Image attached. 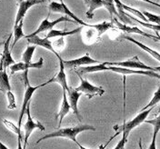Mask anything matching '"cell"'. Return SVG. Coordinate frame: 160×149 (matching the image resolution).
<instances>
[{
	"instance_id": "cell-1",
	"label": "cell",
	"mask_w": 160,
	"mask_h": 149,
	"mask_svg": "<svg viewBox=\"0 0 160 149\" xmlns=\"http://www.w3.org/2000/svg\"><path fill=\"white\" fill-rule=\"evenodd\" d=\"M84 131H96V127L90 125H79V126H75L72 127H66V128H60L58 130H56L52 133H49L44 137H42L37 142V144L40 143L41 141L48 138H54V137H64V138H68V139L72 140L73 142H75L76 144L78 143L77 140V136L84 132Z\"/></svg>"
},
{
	"instance_id": "cell-2",
	"label": "cell",
	"mask_w": 160,
	"mask_h": 149,
	"mask_svg": "<svg viewBox=\"0 0 160 149\" xmlns=\"http://www.w3.org/2000/svg\"><path fill=\"white\" fill-rule=\"evenodd\" d=\"M28 70H26L24 71V74H23V80H24V84H25V94H24V98H23V103H22V107H21V111H20L19 115V119H18V127H21V125H22V120L23 117L26 114V110H27V107L28 105L30 103V100L32 98L34 93L37 91L38 89H39L41 87H44L48 85H49L50 83L54 82V78L52 77L51 79L43 83L42 85H38L37 87H32L30 85L29 79H28Z\"/></svg>"
},
{
	"instance_id": "cell-3",
	"label": "cell",
	"mask_w": 160,
	"mask_h": 149,
	"mask_svg": "<svg viewBox=\"0 0 160 149\" xmlns=\"http://www.w3.org/2000/svg\"><path fill=\"white\" fill-rule=\"evenodd\" d=\"M154 107H155L148 108V109L144 110V111H141L139 114L136 117H134L132 120H130L128 122H124V124L121 127H114V129L118 130V133L116 135H114L111 138L113 139L114 137H116L121 132H122V135H124V136H126V137H128L130 132L132 130L135 129L136 127H138L142 123L145 122V120H147L148 117L149 116V114L151 113V111L154 109Z\"/></svg>"
},
{
	"instance_id": "cell-4",
	"label": "cell",
	"mask_w": 160,
	"mask_h": 149,
	"mask_svg": "<svg viewBox=\"0 0 160 149\" xmlns=\"http://www.w3.org/2000/svg\"><path fill=\"white\" fill-rule=\"evenodd\" d=\"M77 75L78 76L80 79V85L78 87H75V89L78 92L82 93V95H86L88 98H92L96 96H103L105 94V89L101 87H96L94 85H92L87 79H85L82 75H80L79 73H77Z\"/></svg>"
},
{
	"instance_id": "cell-5",
	"label": "cell",
	"mask_w": 160,
	"mask_h": 149,
	"mask_svg": "<svg viewBox=\"0 0 160 149\" xmlns=\"http://www.w3.org/2000/svg\"><path fill=\"white\" fill-rule=\"evenodd\" d=\"M106 66L108 67H126L130 69H139V70H149L156 72L155 67H149L143 62H141L138 58V57L135 56L132 58L122 61V62H104Z\"/></svg>"
},
{
	"instance_id": "cell-6",
	"label": "cell",
	"mask_w": 160,
	"mask_h": 149,
	"mask_svg": "<svg viewBox=\"0 0 160 149\" xmlns=\"http://www.w3.org/2000/svg\"><path fill=\"white\" fill-rule=\"evenodd\" d=\"M26 115H27V122L24 125V131H25V137H24V145H23V148L26 149L27 145H28V141L30 137L31 134L33 133V131L35 129H39L41 131H45V127L42 125V123H40L39 121L35 122L32 117H31V112H30V103L27 107L26 110Z\"/></svg>"
},
{
	"instance_id": "cell-7",
	"label": "cell",
	"mask_w": 160,
	"mask_h": 149,
	"mask_svg": "<svg viewBox=\"0 0 160 149\" xmlns=\"http://www.w3.org/2000/svg\"><path fill=\"white\" fill-rule=\"evenodd\" d=\"M48 8H49V11L51 12H54V13H60V14H64L68 17H69L71 19L73 20L75 23H78L81 26L83 27H88V24L85 23L83 20H81L78 17H77L71 10L68 7V6L63 2V3H60V2H51L48 6Z\"/></svg>"
},
{
	"instance_id": "cell-8",
	"label": "cell",
	"mask_w": 160,
	"mask_h": 149,
	"mask_svg": "<svg viewBox=\"0 0 160 149\" xmlns=\"http://www.w3.org/2000/svg\"><path fill=\"white\" fill-rule=\"evenodd\" d=\"M48 17H49V13H48V16L40 23L39 27H38V29L36 30L35 32L29 34V35L26 36L25 37H26V38H29V37H34V36H38V34L42 33V32L50 31V30L53 29V27H54L56 25L59 24L61 22H70V21H73L71 18H68V17H60L58 19L54 20V21H49ZM73 22H74V21H73ZM74 23H75V22H74Z\"/></svg>"
},
{
	"instance_id": "cell-9",
	"label": "cell",
	"mask_w": 160,
	"mask_h": 149,
	"mask_svg": "<svg viewBox=\"0 0 160 149\" xmlns=\"http://www.w3.org/2000/svg\"><path fill=\"white\" fill-rule=\"evenodd\" d=\"M63 64H64V67L65 69H77L81 67H86V66H90V65H96V64H99V62L98 60L93 59L92 57H90L88 54L76 58V59L72 60H63Z\"/></svg>"
},
{
	"instance_id": "cell-10",
	"label": "cell",
	"mask_w": 160,
	"mask_h": 149,
	"mask_svg": "<svg viewBox=\"0 0 160 149\" xmlns=\"http://www.w3.org/2000/svg\"><path fill=\"white\" fill-rule=\"evenodd\" d=\"M108 68L109 71L118 73L123 76H128V75H143V76H148L150 77L154 78H158L160 79V75L157 72L149 71V70H139V69H130L126 67H108Z\"/></svg>"
},
{
	"instance_id": "cell-11",
	"label": "cell",
	"mask_w": 160,
	"mask_h": 149,
	"mask_svg": "<svg viewBox=\"0 0 160 149\" xmlns=\"http://www.w3.org/2000/svg\"><path fill=\"white\" fill-rule=\"evenodd\" d=\"M46 0H24L21 3L18 4V13L16 16V19H15V26H18L19 24L20 21L24 20V17L27 14V12L29 10L30 7L38 5L41 3H44Z\"/></svg>"
},
{
	"instance_id": "cell-12",
	"label": "cell",
	"mask_w": 160,
	"mask_h": 149,
	"mask_svg": "<svg viewBox=\"0 0 160 149\" xmlns=\"http://www.w3.org/2000/svg\"><path fill=\"white\" fill-rule=\"evenodd\" d=\"M11 37H12V34H10L7 41L4 42V49H3L2 57H1V60H0V68L1 69L7 70L8 67H9L10 66H12L16 63L14 58L12 57L11 51H10L9 47Z\"/></svg>"
},
{
	"instance_id": "cell-13",
	"label": "cell",
	"mask_w": 160,
	"mask_h": 149,
	"mask_svg": "<svg viewBox=\"0 0 160 149\" xmlns=\"http://www.w3.org/2000/svg\"><path fill=\"white\" fill-rule=\"evenodd\" d=\"M44 66V58L40 57L38 62L35 63H25V62H19V63H15L14 65L10 66V72L11 74H15L19 71H26V70L33 69H41Z\"/></svg>"
},
{
	"instance_id": "cell-14",
	"label": "cell",
	"mask_w": 160,
	"mask_h": 149,
	"mask_svg": "<svg viewBox=\"0 0 160 149\" xmlns=\"http://www.w3.org/2000/svg\"><path fill=\"white\" fill-rule=\"evenodd\" d=\"M67 96H68V100L71 110L77 116L78 120L82 121L81 117H80L79 111H78V101H79L80 97L82 96V93L78 92L73 87H69V89L67 91Z\"/></svg>"
},
{
	"instance_id": "cell-15",
	"label": "cell",
	"mask_w": 160,
	"mask_h": 149,
	"mask_svg": "<svg viewBox=\"0 0 160 149\" xmlns=\"http://www.w3.org/2000/svg\"><path fill=\"white\" fill-rule=\"evenodd\" d=\"M113 24L117 26V27L121 31L123 32H126V33H129V34H138V35H141V36H144V37H149L151 39H153L155 41L156 39V36H153V35H150L148 33H146L144 31H142L141 29H139L138 27H129L128 26L127 24H124V23H121L117 18H114L112 20Z\"/></svg>"
},
{
	"instance_id": "cell-16",
	"label": "cell",
	"mask_w": 160,
	"mask_h": 149,
	"mask_svg": "<svg viewBox=\"0 0 160 149\" xmlns=\"http://www.w3.org/2000/svg\"><path fill=\"white\" fill-rule=\"evenodd\" d=\"M27 39H28V42L29 44H32V45H34V46H39L41 47L46 48L47 50H49V51H51L58 58H59L60 57L59 54H58L56 50L54 49L53 45H52V42H51L48 37L42 38V37H38V36H34V37H29V38H27Z\"/></svg>"
},
{
	"instance_id": "cell-17",
	"label": "cell",
	"mask_w": 160,
	"mask_h": 149,
	"mask_svg": "<svg viewBox=\"0 0 160 149\" xmlns=\"http://www.w3.org/2000/svg\"><path fill=\"white\" fill-rule=\"evenodd\" d=\"M58 60H59V71H58V73L53 77V78H54V82L58 83L63 89L68 91V90L69 89V87H68V81H67V75H66V73H65V67H64V64H63V59H62L61 57H60L59 58H58Z\"/></svg>"
},
{
	"instance_id": "cell-18",
	"label": "cell",
	"mask_w": 160,
	"mask_h": 149,
	"mask_svg": "<svg viewBox=\"0 0 160 149\" xmlns=\"http://www.w3.org/2000/svg\"><path fill=\"white\" fill-rule=\"evenodd\" d=\"M70 110H71V107H70V105L69 103H68V100L67 91L65 89H63V100H62V104H61V106H60L58 114L56 116V117L59 119L58 127H60V126L62 125V122H63L64 117L69 113Z\"/></svg>"
},
{
	"instance_id": "cell-19",
	"label": "cell",
	"mask_w": 160,
	"mask_h": 149,
	"mask_svg": "<svg viewBox=\"0 0 160 149\" xmlns=\"http://www.w3.org/2000/svg\"><path fill=\"white\" fill-rule=\"evenodd\" d=\"M83 29H84V27H83V26L78 27V28H75V29L71 30V31H68V30L52 29L50 30L49 33L48 34V36H47L46 37H48V39H49V38H53V37H65L73 36V35H75V34H78V33H79L80 31Z\"/></svg>"
},
{
	"instance_id": "cell-20",
	"label": "cell",
	"mask_w": 160,
	"mask_h": 149,
	"mask_svg": "<svg viewBox=\"0 0 160 149\" xmlns=\"http://www.w3.org/2000/svg\"><path fill=\"white\" fill-rule=\"evenodd\" d=\"M121 37H122V38H124V39L128 40V41H130V42H132V43H134V44H136L138 47H139L141 49H143L144 51H146L147 53H148L149 55H151L155 59H157L158 61H159L160 62V53H158V51H156V50L150 48V47H148V46L144 45L143 43H141V42L138 41V40L134 39V38L130 37H128V36H122Z\"/></svg>"
},
{
	"instance_id": "cell-21",
	"label": "cell",
	"mask_w": 160,
	"mask_h": 149,
	"mask_svg": "<svg viewBox=\"0 0 160 149\" xmlns=\"http://www.w3.org/2000/svg\"><path fill=\"white\" fill-rule=\"evenodd\" d=\"M108 66L105 65V63H99L96 65H90L86 66L84 67H79L78 70H76V73H79L80 75L87 74V73H95V72H102V71H108Z\"/></svg>"
},
{
	"instance_id": "cell-22",
	"label": "cell",
	"mask_w": 160,
	"mask_h": 149,
	"mask_svg": "<svg viewBox=\"0 0 160 149\" xmlns=\"http://www.w3.org/2000/svg\"><path fill=\"white\" fill-rule=\"evenodd\" d=\"M0 90L3 93H7L11 90V85L9 82V77L7 73V70L0 68Z\"/></svg>"
},
{
	"instance_id": "cell-23",
	"label": "cell",
	"mask_w": 160,
	"mask_h": 149,
	"mask_svg": "<svg viewBox=\"0 0 160 149\" xmlns=\"http://www.w3.org/2000/svg\"><path fill=\"white\" fill-rule=\"evenodd\" d=\"M91 27L95 28L98 32V37H100L104 33H106L107 31H108L111 28H114V24L113 22H103V23H99V24H96V25H89Z\"/></svg>"
},
{
	"instance_id": "cell-24",
	"label": "cell",
	"mask_w": 160,
	"mask_h": 149,
	"mask_svg": "<svg viewBox=\"0 0 160 149\" xmlns=\"http://www.w3.org/2000/svg\"><path fill=\"white\" fill-rule=\"evenodd\" d=\"M23 26H24V20L20 21L19 24L18 26L14 27V30H13V36H14V41H13V45L12 47H14L16 46V44L19 41L21 38L25 37L26 35L24 34L23 31Z\"/></svg>"
},
{
	"instance_id": "cell-25",
	"label": "cell",
	"mask_w": 160,
	"mask_h": 149,
	"mask_svg": "<svg viewBox=\"0 0 160 149\" xmlns=\"http://www.w3.org/2000/svg\"><path fill=\"white\" fill-rule=\"evenodd\" d=\"M104 7V2L103 0H90L89 4H88V7L89 9L86 12V16L88 19H92L94 17V12L95 10L98 8H100Z\"/></svg>"
},
{
	"instance_id": "cell-26",
	"label": "cell",
	"mask_w": 160,
	"mask_h": 149,
	"mask_svg": "<svg viewBox=\"0 0 160 149\" xmlns=\"http://www.w3.org/2000/svg\"><path fill=\"white\" fill-rule=\"evenodd\" d=\"M126 16L130 17L132 20L136 21L137 23L140 24L141 26H143V27H147V28L154 30L157 34H158V32H160V25H157V24H149V23H147V22H143V21H141V20L136 18V17H133V16H130L129 14H128V13H126Z\"/></svg>"
},
{
	"instance_id": "cell-27",
	"label": "cell",
	"mask_w": 160,
	"mask_h": 149,
	"mask_svg": "<svg viewBox=\"0 0 160 149\" xmlns=\"http://www.w3.org/2000/svg\"><path fill=\"white\" fill-rule=\"evenodd\" d=\"M103 2H104V7L109 12L111 19H114V16H117L119 17V15L118 13V10L116 8L115 3L113 0H103Z\"/></svg>"
},
{
	"instance_id": "cell-28",
	"label": "cell",
	"mask_w": 160,
	"mask_h": 149,
	"mask_svg": "<svg viewBox=\"0 0 160 149\" xmlns=\"http://www.w3.org/2000/svg\"><path fill=\"white\" fill-rule=\"evenodd\" d=\"M37 46H29L27 47V49L25 50V52L22 55V62L25 63H31V60L33 57V55L36 51Z\"/></svg>"
},
{
	"instance_id": "cell-29",
	"label": "cell",
	"mask_w": 160,
	"mask_h": 149,
	"mask_svg": "<svg viewBox=\"0 0 160 149\" xmlns=\"http://www.w3.org/2000/svg\"><path fill=\"white\" fill-rule=\"evenodd\" d=\"M158 103H160V86L158 87V90L155 92V94H154V96H153L152 99L150 100L149 103H148L146 107H144L142 109L140 110V112H141V111H144V110L148 109V108H150V107H155L156 105H158Z\"/></svg>"
},
{
	"instance_id": "cell-30",
	"label": "cell",
	"mask_w": 160,
	"mask_h": 149,
	"mask_svg": "<svg viewBox=\"0 0 160 149\" xmlns=\"http://www.w3.org/2000/svg\"><path fill=\"white\" fill-rule=\"evenodd\" d=\"M7 100H8V109L13 110L17 108V102H16V97L14 93L10 90L6 93Z\"/></svg>"
},
{
	"instance_id": "cell-31",
	"label": "cell",
	"mask_w": 160,
	"mask_h": 149,
	"mask_svg": "<svg viewBox=\"0 0 160 149\" xmlns=\"http://www.w3.org/2000/svg\"><path fill=\"white\" fill-rule=\"evenodd\" d=\"M3 124L5 125V127L9 130L10 132L14 133V134L17 135V136H20V135H21L20 127H18V126H16L13 122H11L9 120L3 119Z\"/></svg>"
},
{
	"instance_id": "cell-32",
	"label": "cell",
	"mask_w": 160,
	"mask_h": 149,
	"mask_svg": "<svg viewBox=\"0 0 160 149\" xmlns=\"http://www.w3.org/2000/svg\"><path fill=\"white\" fill-rule=\"evenodd\" d=\"M123 9L127 10V11H128L130 13H132V14H134L135 16H137L139 19H141V21H143V22H147V23H148V19L146 18V17L142 14V12L139 11V10L138 9H135V8H133V7H130L128 6H126L125 4H123Z\"/></svg>"
},
{
	"instance_id": "cell-33",
	"label": "cell",
	"mask_w": 160,
	"mask_h": 149,
	"mask_svg": "<svg viewBox=\"0 0 160 149\" xmlns=\"http://www.w3.org/2000/svg\"><path fill=\"white\" fill-rule=\"evenodd\" d=\"M145 123L150 124L151 126H153V127H154V133H153V135L158 136V132L160 131V114L156 118H154V119L145 120Z\"/></svg>"
},
{
	"instance_id": "cell-34",
	"label": "cell",
	"mask_w": 160,
	"mask_h": 149,
	"mask_svg": "<svg viewBox=\"0 0 160 149\" xmlns=\"http://www.w3.org/2000/svg\"><path fill=\"white\" fill-rule=\"evenodd\" d=\"M142 14L146 17V18L148 19V23H154V24H157V25H160V16H157V15H154L150 12L148 11H142Z\"/></svg>"
},
{
	"instance_id": "cell-35",
	"label": "cell",
	"mask_w": 160,
	"mask_h": 149,
	"mask_svg": "<svg viewBox=\"0 0 160 149\" xmlns=\"http://www.w3.org/2000/svg\"><path fill=\"white\" fill-rule=\"evenodd\" d=\"M52 45H53L54 49L56 50V51L58 53V52H60V51H62V50L64 49L66 43H65V40H64V38L62 37V38H59V39L57 40V41L53 42V43H52Z\"/></svg>"
},
{
	"instance_id": "cell-36",
	"label": "cell",
	"mask_w": 160,
	"mask_h": 149,
	"mask_svg": "<svg viewBox=\"0 0 160 149\" xmlns=\"http://www.w3.org/2000/svg\"><path fill=\"white\" fill-rule=\"evenodd\" d=\"M128 137L122 135V138L120 139V141L118 143V145L115 147V148L114 149H125L126 144H127V142H128Z\"/></svg>"
},
{
	"instance_id": "cell-37",
	"label": "cell",
	"mask_w": 160,
	"mask_h": 149,
	"mask_svg": "<svg viewBox=\"0 0 160 149\" xmlns=\"http://www.w3.org/2000/svg\"><path fill=\"white\" fill-rule=\"evenodd\" d=\"M157 137L156 135H153V138H152V141L150 143L149 147L148 149H157Z\"/></svg>"
},
{
	"instance_id": "cell-38",
	"label": "cell",
	"mask_w": 160,
	"mask_h": 149,
	"mask_svg": "<svg viewBox=\"0 0 160 149\" xmlns=\"http://www.w3.org/2000/svg\"><path fill=\"white\" fill-rule=\"evenodd\" d=\"M17 149H24L23 148V146H22V137H21V135L18 136V148Z\"/></svg>"
},
{
	"instance_id": "cell-39",
	"label": "cell",
	"mask_w": 160,
	"mask_h": 149,
	"mask_svg": "<svg viewBox=\"0 0 160 149\" xmlns=\"http://www.w3.org/2000/svg\"><path fill=\"white\" fill-rule=\"evenodd\" d=\"M140 1H144V2L149 3V4H151V5H154V6H156V7H160V4H158V3H156V2H152L151 0H140Z\"/></svg>"
},
{
	"instance_id": "cell-40",
	"label": "cell",
	"mask_w": 160,
	"mask_h": 149,
	"mask_svg": "<svg viewBox=\"0 0 160 149\" xmlns=\"http://www.w3.org/2000/svg\"><path fill=\"white\" fill-rule=\"evenodd\" d=\"M0 149H9L5 144H3L2 142H1V140H0Z\"/></svg>"
},
{
	"instance_id": "cell-41",
	"label": "cell",
	"mask_w": 160,
	"mask_h": 149,
	"mask_svg": "<svg viewBox=\"0 0 160 149\" xmlns=\"http://www.w3.org/2000/svg\"><path fill=\"white\" fill-rule=\"evenodd\" d=\"M111 140H112V138H110L109 141L108 142V144H106V145H100L99 148H98V149H105V148H106V147H107V146H108V145L109 144V142L111 141Z\"/></svg>"
},
{
	"instance_id": "cell-42",
	"label": "cell",
	"mask_w": 160,
	"mask_h": 149,
	"mask_svg": "<svg viewBox=\"0 0 160 149\" xmlns=\"http://www.w3.org/2000/svg\"><path fill=\"white\" fill-rule=\"evenodd\" d=\"M77 145H78V147H79V149H88V148H86V147H83V146H82L81 144H79L78 142L77 143Z\"/></svg>"
},
{
	"instance_id": "cell-43",
	"label": "cell",
	"mask_w": 160,
	"mask_h": 149,
	"mask_svg": "<svg viewBox=\"0 0 160 149\" xmlns=\"http://www.w3.org/2000/svg\"><path fill=\"white\" fill-rule=\"evenodd\" d=\"M155 41H157V42H160V36L158 34H157V36H156V39Z\"/></svg>"
},
{
	"instance_id": "cell-44",
	"label": "cell",
	"mask_w": 160,
	"mask_h": 149,
	"mask_svg": "<svg viewBox=\"0 0 160 149\" xmlns=\"http://www.w3.org/2000/svg\"><path fill=\"white\" fill-rule=\"evenodd\" d=\"M138 146H139V149H143V147H142V141H141V138H140L139 142H138Z\"/></svg>"
},
{
	"instance_id": "cell-45",
	"label": "cell",
	"mask_w": 160,
	"mask_h": 149,
	"mask_svg": "<svg viewBox=\"0 0 160 149\" xmlns=\"http://www.w3.org/2000/svg\"><path fill=\"white\" fill-rule=\"evenodd\" d=\"M155 70H156V72H157V73H160V67H155Z\"/></svg>"
},
{
	"instance_id": "cell-46",
	"label": "cell",
	"mask_w": 160,
	"mask_h": 149,
	"mask_svg": "<svg viewBox=\"0 0 160 149\" xmlns=\"http://www.w3.org/2000/svg\"><path fill=\"white\" fill-rule=\"evenodd\" d=\"M84 1V3H85V5H87V6H88V4H89V1L90 0H83Z\"/></svg>"
},
{
	"instance_id": "cell-47",
	"label": "cell",
	"mask_w": 160,
	"mask_h": 149,
	"mask_svg": "<svg viewBox=\"0 0 160 149\" xmlns=\"http://www.w3.org/2000/svg\"><path fill=\"white\" fill-rule=\"evenodd\" d=\"M17 1H18V3L19 4V3H21V2H22V1H24V0H17Z\"/></svg>"
},
{
	"instance_id": "cell-48",
	"label": "cell",
	"mask_w": 160,
	"mask_h": 149,
	"mask_svg": "<svg viewBox=\"0 0 160 149\" xmlns=\"http://www.w3.org/2000/svg\"><path fill=\"white\" fill-rule=\"evenodd\" d=\"M158 114H160V107H158Z\"/></svg>"
},
{
	"instance_id": "cell-49",
	"label": "cell",
	"mask_w": 160,
	"mask_h": 149,
	"mask_svg": "<svg viewBox=\"0 0 160 149\" xmlns=\"http://www.w3.org/2000/svg\"><path fill=\"white\" fill-rule=\"evenodd\" d=\"M2 45H4V42H0V47H1Z\"/></svg>"
},
{
	"instance_id": "cell-50",
	"label": "cell",
	"mask_w": 160,
	"mask_h": 149,
	"mask_svg": "<svg viewBox=\"0 0 160 149\" xmlns=\"http://www.w3.org/2000/svg\"><path fill=\"white\" fill-rule=\"evenodd\" d=\"M60 3H63V0H60Z\"/></svg>"
},
{
	"instance_id": "cell-51",
	"label": "cell",
	"mask_w": 160,
	"mask_h": 149,
	"mask_svg": "<svg viewBox=\"0 0 160 149\" xmlns=\"http://www.w3.org/2000/svg\"><path fill=\"white\" fill-rule=\"evenodd\" d=\"M159 1H160V0H159Z\"/></svg>"
}]
</instances>
